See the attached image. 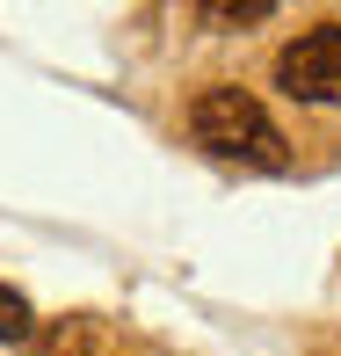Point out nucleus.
<instances>
[{"mask_svg":"<svg viewBox=\"0 0 341 356\" xmlns=\"http://www.w3.org/2000/svg\"><path fill=\"white\" fill-rule=\"evenodd\" d=\"M189 131H197V145H203V153H218V160L269 168V175H283V168H290L283 131L269 124V109L254 102L247 88H233V80H218V88H203L197 102H189Z\"/></svg>","mask_w":341,"mask_h":356,"instance_id":"f257e3e1","label":"nucleus"},{"mask_svg":"<svg viewBox=\"0 0 341 356\" xmlns=\"http://www.w3.org/2000/svg\"><path fill=\"white\" fill-rule=\"evenodd\" d=\"M276 88H283L290 102H313V109L341 102V22H319V29H305L298 44H283Z\"/></svg>","mask_w":341,"mask_h":356,"instance_id":"f03ea898","label":"nucleus"},{"mask_svg":"<svg viewBox=\"0 0 341 356\" xmlns=\"http://www.w3.org/2000/svg\"><path fill=\"white\" fill-rule=\"evenodd\" d=\"M269 15H276V0H203L197 22H210V29H240V22H269Z\"/></svg>","mask_w":341,"mask_h":356,"instance_id":"7ed1b4c3","label":"nucleus"},{"mask_svg":"<svg viewBox=\"0 0 341 356\" xmlns=\"http://www.w3.org/2000/svg\"><path fill=\"white\" fill-rule=\"evenodd\" d=\"M29 327H37V313H29V298H22V291H8V284H0V342H22Z\"/></svg>","mask_w":341,"mask_h":356,"instance_id":"20e7f679","label":"nucleus"}]
</instances>
